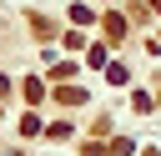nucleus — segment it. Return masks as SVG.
I'll list each match as a JSON object with an SVG mask.
<instances>
[{"mask_svg":"<svg viewBox=\"0 0 161 156\" xmlns=\"http://www.w3.org/2000/svg\"><path fill=\"white\" fill-rule=\"evenodd\" d=\"M106 35L121 40V35H126V20H121V15H106Z\"/></svg>","mask_w":161,"mask_h":156,"instance_id":"nucleus-1","label":"nucleus"}]
</instances>
